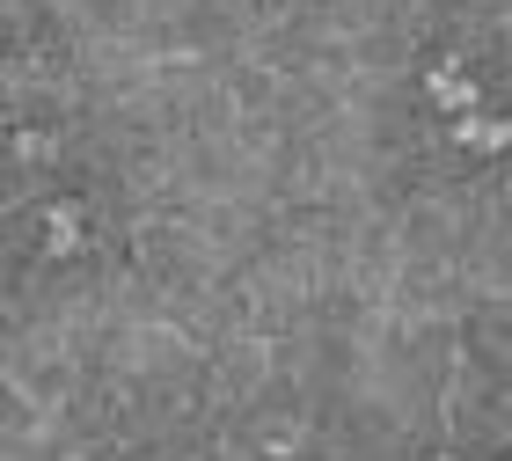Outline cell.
Returning a JSON list of instances; mask_svg holds the SVG:
<instances>
[{"label":"cell","instance_id":"4","mask_svg":"<svg viewBox=\"0 0 512 461\" xmlns=\"http://www.w3.org/2000/svg\"><path fill=\"white\" fill-rule=\"evenodd\" d=\"M447 461H454V454H447Z\"/></svg>","mask_w":512,"mask_h":461},{"label":"cell","instance_id":"1","mask_svg":"<svg viewBox=\"0 0 512 461\" xmlns=\"http://www.w3.org/2000/svg\"><path fill=\"white\" fill-rule=\"evenodd\" d=\"M454 140H461V147L498 154V147H505V125H498V118H461V125H454Z\"/></svg>","mask_w":512,"mask_h":461},{"label":"cell","instance_id":"2","mask_svg":"<svg viewBox=\"0 0 512 461\" xmlns=\"http://www.w3.org/2000/svg\"><path fill=\"white\" fill-rule=\"evenodd\" d=\"M432 96L447 103V110H469V103H476V88L461 81V74H432Z\"/></svg>","mask_w":512,"mask_h":461},{"label":"cell","instance_id":"3","mask_svg":"<svg viewBox=\"0 0 512 461\" xmlns=\"http://www.w3.org/2000/svg\"><path fill=\"white\" fill-rule=\"evenodd\" d=\"M74 242H81V227H74V213L59 205V220H52V249H74Z\"/></svg>","mask_w":512,"mask_h":461}]
</instances>
